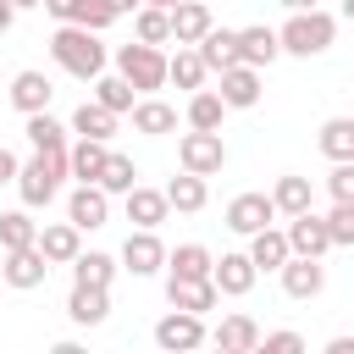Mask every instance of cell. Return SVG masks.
Here are the masks:
<instances>
[{
  "mask_svg": "<svg viewBox=\"0 0 354 354\" xmlns=\"http://www.w3.org/2000/svg\"><path fill=\"white\" fill-rule=\"evenodd\" d=\"M50 55L72 72V77H83V83H94L100 72H105V44H100V33H88V28H72V22H61L55 28V39H50Z\"/></svg>",
  "mask_w": 354,
  "mask_h": 354,
  "instance_id": "cell-1",
  "label": "cell"
},
{
  "mask_svg": "<svg viewBox=\"0 0 354 354\" xmlns=\"http://www.w3.org/2000/svg\"><path fill=\"white\" fill-rule=\"evenodd\" d=\"M61 177H66V149H33V160L17 166V194H22V205H28V210L50 205V199L61 194Z\"/></svg>",
  "mask_w": 354,
  "mask_h": 354,
  "instance_id": "cell-2",
  "label": "cell"
},
{
  "mask_svg": "<svg viewBox=\"0 0 354 354\" xmlns=\"http://www.w3.org/2000/svg\"><path fill=\"white\" fill-rule=\"evenodd\" d=\"M332 33H337V22L326 11H293L282 22V33H277V50H288V55H321L332 44Z\"/></svg>",
  "mask_w": 354,
  "mask_h": 354,
  "instance_id": "cell-3",
  "label": "cell"
},
{
  "mask_svg": "<svg viewBox=\"0 0 354 354\" xmlns=\"http://www.w3.org/2000/svg\"><path fill=\"white\" fill-rule=\"evenodd\" d=\"M116 77L127 83V88H160L166 83V55L155 50V44H122L116 50Z\"/></svg>",
  "mask_w": 354,
  "mask_h": 354,
  "instance_id": "cell-4",
  "label": "cell"
},
{
  "mask_svg": "<svg viewBox=\"0 0 354 354\" xmlns=\"http://www.w3.org/2000/svg\"><path fill=\"white\" fill-rule=\"evenodd\" d=\"M155 343L160 354H194L205 343V315H188V310H171L155 321Z\"/></svg>",
  "mask_w": 354,
  "mask_h": 354,
  "instance_id": "cell-5",
  "label": "cell"
},
{
  "mask_svg": "<svg viewBox=\"0 0 354 354\" xmlns=\"http://www.w3.org/2000/svg\"><path fill=\"white\" fill-rule=\"evenodd\" d=\"M177 160H183V171L210 177V171H221V166H227V144H221V133H183Z\"/></svg>",
  "mask_w": 354,
  "mask_h": 354,
  "instance_id": "cell-6",
  "label": "cell"
},
{
  "mask_svg": "<svg viewBox=\"0 0 354 354\" xmlns=\"http://www.w3.org/2000/svg\"><path fill=\"white\" fill-rule=\"evenodd\" d=\"M288 254H304V260H321L326 249H332V238H326V221L315 216V210H299L293 221H288Z\"/></svg>",
  "mask_w": 354,
  "mask_h": 354,
  "instance_id": "cell-7",
  "label": "cell"
},
{
  "mask_svg": "<svg viewBox=\"0 0 354 354\" xmlns=\"http://www.w3.org/2000/svg\"><path fill=\"white\" fill-rule=\"evenodd\" d=\"M277 221V205H271V194H238L232 205H227V227L232 232H260V227H271Z\"/></svg>",
  "mask_w": 354,
  "mask_h": 354,
  "instance_id": "cell-8",
  "label": "cell"
},
{
  "mask_svg": "<svg viewBox=\"0 0 354 354\" xmlns=\"http://www.w3.org/2000/svg\"><path fill=\"white\" fill-rule=\"evenodd\" d=\"M122 266L133 271V277H155L160 266H166V249H160V238L155 232H127V243H122Z\"/></svg>",
  "mask_w": 354,
  "mask_h": 354,
  "instance_id": "cell-9",
  "label": "cell"
},
{
  "mask_svg": "<svg viewBox=\"0 0 354 354\" xmlns=\"http://www.w3.org/2000/svg\"><path fill=\"white\" fill-rule=\"evenodd\" d=\"M282 288H288V299H315L321 288H326V271H321V260H304V254H288L282 266Z\"/></svg>",
  "mask_w": 354,
  "mask_h": 354,
  "instance_id": "cell-10",
  "label": "cell"
},
{
  "mask_svg": "<svg viewBox=\"0 0 354 354\" xmlns=\"http://www.w3.org/2000/svg\"><path fill=\"white\" fill-rule=\"evenodd\" d=\"M166 22H171V39L177 44H199L216 22H210V6H199V0H177L171 11H166Z\"/></svg>",
  "mask_w": 354,
  "mask_h": 354,
  "instance_id": "cell-11",
  "label": "cell"
},
{
  "mask_svg": "<svg viewBox=\"0 0 354 354\" xmlns=\"http://www.w3.org/2000/svg\"><path fill=\"white\" fill-rule=\"evenodd\" d=\"M105 216H111V194H100L94 183H83V188L66 199V221H72L77 232H88V227H105Z\"/></svg>",
  "mask_w": 354,
  "mask_h": 354,
  "instance_id": "cell-12",
  "label": "cell"
},
{
  "mask_svg": "<svg viewBox=\"0 0 354 354\" xmlns=\"http://www.w3.org/2000/svg\"><path fill=\"white\" fill-rule=\"evenodd\" d=\"M254 266H249V254H221V260H210V282H216V293H249L254 288Z\"/></svg>",
  "mask_w": 354,
  "mask_h": 354,
  "instance_id": "cell-13",
  "label": "cell"
},
{
  "mask_svg": "<svg viewBox=\"0 0 354 354\" xmlns=\"http://www.w3.org/2000/svg\"><path fill=\"white\" fill-rule=\"evenodd\" d=\"M166 299H171V310L205 315V310H216V282H210V277H194V282H177V277H166Z\"/></svg>",
  "mask_w": 354,
  "mask_h": 354,
  "instance_id": "cell-14",
  "label": "cell"
},
{
  "mask_svg": "<svg viewBox=\"0 0 354 354\" xmlns=\"http://www.w3.org/2000/svg\"><path fill=\"white\" fill-rule=\"evenodd\" d=\"M277 55H282V50H277V28L260 22V28H243V33H238V66H254V72H260V66H271Z\"/></svg>",
  "mask_w": 354,
  "mask_h": 354,
  "instance_id": "cell-15",
  "label": "cell"
},
{
  "mask_svg": "<svg viewBox=\"0 0 354 354\" xmlns=\"http://www.w3.org/2000/svg\"><path fill=\"white\" fill-rule=\"evenodd\" d=\"M33 249H39L50 266H72V254H77L83 243H77V227H72V221H55V227H39Z\"/></svg>",
  "mask_w": 354,
  "mask_h": 354,
  "instance_id": "cell-16",
  "label": "cell"
},
{
  "mask_svg": "<svg viewBox=\"0 0 354 354\" xmlns=\"http://www.w3.org/2000/svg\"><path fill=\"white\" fill-rule=\"evenodd\" d=\"M44 277H50V260H44L33 243H28V249H6V282H11V288H39Z\"/></svg>",
  "mask_w": 354,
  "mask_h": 354,
  "instance_id": "cell-17",
  "label": "cell"
},
{
  "mask_svg": "<svg viewBox=\"0 0 354 354\" xmlns=\"http://www.w3.org/2000/svg\"><path fill=\"white\" fill-rule=\"evenodd\" d=\"M194 55L205 61V72H227V66H238V33L232 28H210Z\"/></svg>",
  "mask_w": 354,
  "mask_h": 354,
  "instance_id": "cell-18",
  "label": "cell"
},
{
  "mask_svg": "<svg viewBox=\"0 0 354 354\" xmlns=\"http://www.w3.org/2000/svg\"><path fill=\"white\" fill-rule=\"evenodd\" d=\"M216 100H221V105H238V111L254 105V100H260V72H254V66H227Z\"/></svg>",
  "mask_w": 354,
  "mask_h": 354,
  "instance_id": "cell-19",
  "label": "cell"
},
{
  "mask_svg": "<svg viewBox=\"0 0 354 354\" xmlns=\"http://www.w3.org/2000/svg\"><path fill=\"white\" fill-rule=\"evenodd\" d=\"M50 77L44 72H17L11 77V105L22 111V116H33V111H50Z\"/></svg>",
  "mask_w": 354,
  "mask_h": 354,
  "instance_id": "cell-20",
  "label": "cell"
},
{
  "mask_svg": "<svg viewBox=\"0 0 354 354\" xmlns=\"http://www.w3.org/2000/svg\"><path fill=\"white\" fill-rule=\"evenodd\" d=\"M127 221L133 227H144V232H155L160 221H166V194L160 188H127Z\"/></svg>",
  "mask_w": 354,
  "mask_h": 354,
  "instance_id": "cell-21",
  "label": "cell"
},
{
  "mask_svg": "<svg viewBox=\"0 0 354 354\" xmlns=\"http://www.w3.org/2000/svg\"><path fill=\"white\" fill-rule=\"evenodd\" d=\"M66 315H72L77 326H100V321L111 315V293H105V288H77V282H72V299H66Z\"/></svg>",
  "mask_w": 354,
  "mask_h": 354,
  "instance_id": "cell-22",
  "label": "cell"
},
{
  "mask_svg": "<svg viewBox=\"0 0 354 354\" xmlns=\"http://www.w3.org/2000/svg\"><path fill=\"white\" fill-rule=\"evenodd\" d=\"M105 144L100 138H77V144H66V171L77 177V183H94L100 177V166H105Z\"/></svg>",
  "mask_w": 354,
  "mask_h": 354,
  "instance_id": "cell-23",
  "label": "cell"
},
{
  "mask_svg": "<svg viewBox=\"0 0 354 354\" xmlns=\"http://www.w3.org/2000/svg\"><path fill=\"white\" fill-rule=\"evenodd\" d=\"M282 260H288V238H282L277 227L249 232V266H254V271H277Z\"/></svg>",
  "mask_w": 354,
  "mask_h": 354,
  "instance_id": "cell-24",
  "label": "cell"
},
{
  "mask_svg": "<svg viewBox=\"0 0 354 354\" xmlns=\"http://www.w3.org/2000/svg\"><path fill=\"white\" fill-rule=\"evenodd\" d=\"M72 277H77V288H111V277H116V260L111 254H100V249H77L72 254Z\"/></svg>",
  "mask_w": 354,
  "mask_h": 354,
  "instance_id": "cell-25",
  "label": "cell"
},
{
  "mask_svg": "<svg viewBox=\"0 0 354 354\" xmlns=\"http://www.w3.org/2000/svg\"><path fill=\"white\" fill-rule=\"evenodd\" d=\"M72 133H77V138H100V144H105V138L116 133V116H111L105 105H94V100H83V105L72 111Z\"/></svg>",
  "mask_w": 354,
  "mask_h": 354,
  "instance_id": "cell-26",
  "label": "cell"
},
{
  "mask_svg": "<svg viewBox=\"0 0 354 354\" xmlns=\"http://www.w3.org/2000/svg\"><path fill=\"white\" fill-rule=\"evenodd\" d=\"M160 194H166V210H188V216H194V210H205V177H194V171L171 177Z\"/></svg>",
  "mask_w": 354,
  "mask_h": 354,
  "instance_id": "cell-27",
  "label": "cell"
},
{
  "mask_svg": "<svg viewBox=\"0 0 354 354\" xmlns=\"http://www.w3.org/2000/svg\"><path fill=\"white\" fill-rule=\"evenodd\" d=\"M166 266H171V277H177V282L210 277V249H205V243H183V249H171V254H166Z\"/></svg>",
  "mask_w": 354,
  "mask_h": 354,
  "instance_id": "cell-28",
  "label": "cell"
},
{
  "mask_svg": "<svg viewBox=\"0 0 354 354\" xmlns=\"http://www.w3.org/2000/svg\"><path fill=\"white\" fill-rule=\"evenodd\" d=\"M254 337H260V326H254L249 315H227V321L216 326V348H232V354H249Z\"/></svg>",
  "mask_w": 354,
  "mask_h": 354,
  "instance_id": "cell-29",
  "label": "cell"
},
{
  "mask_svg": "<svg viewBox=\"0 0 354 354\" xmlns=\"http://www.w3.org/2000/svg\"><path fill=\"white\" fill-rule=\"evenodd\" d=\"M271 205H277L282 216H299V210H310V177H277V188H271Z\"/></svg>",
  "mask_w": 354,
  "mask_h": 354,
  "instance_id": "cell-30",
  "label": "cell"
},
{
  "mask_svg": "<svg viewBox=\"0 0 354 354\" xmlns=\"http://www.w3.org/2000/svg\"><path fill=\"white\" fill-rule=\"evenodd\" d=\"M33 238H39V221L28 210H6L0 216V249H28Z\"/></svg>",
  "mask_w": 354,
  "mask_h": 354,
  "instance_id": "cell-31",
  "label": "cell"
},
{
  "mask_svg": "<svg viewBox=\"0 0 354 354\" xmlns=\"http://www.w3.org/2000/svg\"><path fill=\"white\" fill-rule=\"evenodd\" d=\"M221 111H227V105H221L210 88H199V94L188 100V127H194V133H216V127H221Z\"/></svg>",
  "mask_w": 354,
  "mask_h": 354,
  "instance_id": "cell-32",
  "label": "cell"
},
{
  "mask_svg": "<svg viewBox=\"0 0 354 354\" xmlns=\"http://www.w3.org/2000/svg\"><path fill=\"white\" fill-rule=\"evenodd\" d=\"M133 127L160 138V133H171V127H177V111H171V105H160V100H144V105H133Z\"/></svg>",
  "mask_w": 354,
  "mask_h": 354,
  "instance_id": "cell-33",
  "label": "cell"
},
{
  "mask_svg": "<svg viewBox=\"0 0 354 354\" xmlns=\"http://www.w3.org/2000/svg\"><path fill=\"white\" fill-rule=\"evenodd\" d=\"M28 144H33V149H66V127H61L50 111H33V116H28Z\"/></svg>",
  "mask_w": 354,
  "mask_h": 354,
  "instance_id": "cell-34",
  "label": "cell"
},
{
  "mask_svg": "<svg viewBox=\"0 0 354 354\" xmlns=\"http://www.w3.org/2000/svg\"><path fill=\"white\" fill-rule=\"evenodd\" d=\"M321 149H326L332 160H354V122H348V116H332V122L321 127Z\"/></svg>",
  "mask_w": 354,
  "mask_h": 354,
  "instance_id": "cell-35",
  "label": "cell"
},
{
  "mask_svg": "<svg viewBox=\"0 0 354 354\" xmlns=\"http://www.w3.org/2000/svg\"><path fill=\"white\" fill-rule=\"evenodd\" d=\"M133 177H138V171H133V160H127V155H105V166H100V177H94V188H100V194H127V188H133Z\"/></svg>",
  "mask_w": 354,
  "mask_h": 354,
  "instance_id": "cell-36",
  "label": "cell"
},
{
  "mask_svg": "<svg viewBox=\"0 0 354 354\" xmlns=\"http://www.w3.org/2000/svg\"><path fill=\"white\" fill-rule=\"evenodd\" d=\"M166 83H177V88H199V83H205V61H199L194 50H177V55L166 61Z\"/></svg>",
  "mask_w": 354,
  "mask_h": 354,
  "instance_id": "cell-37",
  "label": "cell"
},
{
  "mask_svg": "<svg viewBox=\"0 0 354 354\" xmlns=\"http://www.w3.org/2000/svg\"><path fill=\"white\" fill-rule=\"evenodd\" d=\"M94 105H105L111 116H122V111H133V88L122 83V77H94Z\"/></svg>",
  "mask_w": 354,
  "mask_h": 354,
  "instance_id": "cell-38",
  "label": "cell"
},
{
  "mask_svg": "<svg viewBox=\"0 0 354 354\" xmlns=\"http://www.w3.org/2000/svg\"><path fill=\"white\" fill-rule=\"evenodd\" d=\"M171 39V22H166V11H155V6H138V44H166Z\"/></svg>",
  "mask_w": 354,
  "mask_h": 354,
  "instance_id": "cell-39",
  "label": "cell"
},
{
  "mask_svg": "<svg viewBox=\"0 0 354 354\" xmlns=\"http://www.w3.org/2000/svg\"><path fill=\"white\" fill-rule=\"evenodd\" d=\"M116 22V11L105 6V0H77V17H72V28H88V33H105Z\"/></svg>",
  "mask_w": 354,
  "mask_h": 354,
  "instance_id": "cell-40",
  "label": "cell"
},
{
  "mask_svg": "<svg viewBox=\"0 0 354 354\" xmlns=\"http://www.w3.org/2000/svg\"><path fill=\"white\" fill-rule=\"evenodd\" d=\"M321 221H326V238H332V249L354 243V205H332V216H321Z\"/></svg>",
  "mask_w": 354,
  "mask_h": 354,
  "instance_id": "cell-41",
  "label": "cell"
},
{
  "mask_svg": "<svg viewBox=\"0 0 354 354\" xmlns=\"http://www.w3.org/2000/svg\"><path fill=\"white\" fill-rule=\"evenodd\" d=\"M249 354H304V337L299 332H271V337H254Z\"/></svg>",
  "mask_w": 354,
  "mask_h": 354,
  "instance_id": "cell-42",
  "label": "cell"
},
{
  "mask_svg": "<svg viewBox=\"0 0 354 354\" xmlns=\"http://www.w3.org/2000/svg\"><path fill=\"white\" fill-rule=\"evenodd\" d=\"M326 188H332V199H337V205H354V160H337V166H332V177H326Z\"/></svg>",
  "mask_w": 354,
  "mask_h": 354,
  "instance_id": "cell-43",
  "label": "cell"
},
{
  "mask_svg": "<svg viewBox=\"0 0 354 354\" xmlns=\"http://www.w3.org/2000/svg\"><path fill=\"white\" fill-rule=\"evenodd\" d=\"M39 6H44L55 22H72V17H77V0H39Z\"/></svg>",
  "mask_w": 354,
  "mask_h": 354,
  "instance_id": "cell-44",
  "label": "cell"
},
{
  "mask_svg": "<svg viewBox=\"0 0 354 354\" xmlns=\"http://www.w3.org/2000/svg\"><path fill=\"white\" fill-rule=\"evenodd\" d=\"M17 166H22V160H17L11 149H0V183H17Z\"/></svg>",
  "mask_w": 354,
  "mask_h": 354,
  "instance_id": "cell-45",
  "label": "cell"
},
{
  "mask_svg": "<svg viewBox=\"0 0 354 354\" xmlns=\"http://www.w3.org/2000/svg\"><path fill=\"white\" fill-rule=\"evenodd\" d=\"M326 354H354V337H332V343H326Z\"/></svg>",
  "mask_w": 354,
  "mask_h": 354,
  "instance_id": "cell-46",
  "label": "cell"
},
{
  "mask_svg": "<svg viewBox=\"0 0 354 354\" xmlns=\"http://www.w3.org/2000/svg\"><path fill=\"white\" fill-rule=\"evenodd\" d=\"M105 6H111V11H116V17H122V11H138V6H144V0H105Z\"/></svg>",
  "mask_w": 354,
  "mask_h": 354,
  "instance_id": "cell-47",
  "label": "cell"
},
{
  "mask_svg": "<svg viewBox=\"0 0 354 354\" xmlns=\"http://www.w3.org/2000/svg\"><path fill=\"white\" fill-rule=\"evenodd\" d=\"M50 354H88V348H83V343H55Z\"/></svg>",
  "mask_w": 354,
  "mask_h": 354,
  "instance_id": "cell-48",
  "label": "cell"
},
{
  "mask_svg": "<svg viewBox=\"0 0 354 354\" xmlns=\"http://www.w3.org/2000/svg\"><path fill=\"white\" fill-rule=\"evenodd\" d=\"M11 17H17V11H11V0H0V33L11 28Z\"/></svg>",
  "mask_w": 354,
  "mask_h": 354,
  "instance_id": "cell-49",
  "label": "cell"
},
{
  "mask_svg": "<svg viewBox=\"0 0 354 354\" xmlns=\"http://www.w3.org/2000/svg\"><path fill=\"white\" fill-rule=\"evenodd\" d=\"M288 11H315V0H282Z\"/></svg>",
  "mask_w": 354,
  "mask_h": 354,
  "instance_id": "cell-50",
  "label": "cell"
},
{
  "mask_svg": "<svg viewBox=\"0 0 354 354\" xmlns=\"http://www.w3.org/2000/svg\"><path fill=\"white\" fill-rule=\"evenodd\" d=\"M144 6H155V11H171V6H177V0H144Z\"/></svg>",
  "mask_w": 354,
  "mask_h": 354,
  "instance_id": "cell-51",
  "label": "cell"
},
{
  "mask_svg": "<svg viewBox=\"0 0 354 354\" xmlns=\"http://www.w3.org/2000/svg\"><path fill=\"white\" fill-rule=\"evenodd\" d=\"M28 6H39V0H11V11H28Z\"/></svg>",
  "mask_w": 354,
  "mask_h": 354,
  "instance_id": "cell-52",
  "label": "cell"
},
{
  "mask_svg": "<svg viewBox=\"0 0 354 354\" xmlns=\"http://www.w3.org/2000/svg\"><path fill=\"white\" fill-rule=\"evenodd\" d=\"M210 354H232V348H210Z\"/></svg>",
  "mask_w": 354,
  "mask_h": 354,
  "instance_id": "cell-53",
  "label": "cell"
}]
</instances>
